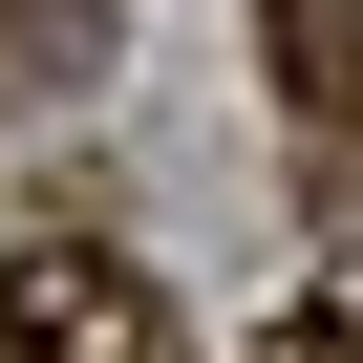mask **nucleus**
<instances>
[{"mask_svg": "<svg viewBox=\"0 0 363 363\" xmlns=\"http://www.w3.org/2000/svg\"><path fill=\"white\" fill-rule=\"evenodd\" d=\"M257 363H363V278H342V299H320V320H278V342H257Z\"/></svg>", "mask_w": 363, "mask_h": 363, "instance_id": "7ed1b4c3", "label": "nucleus"}, {"mask_svg": "<svg viewBox=\"0 0 363 363\" xmlns=\"http://www.w3.org/2000/svg\"><path fill=\"white\" fill-rule=\"evenodd\" d=\"M257 43H278L299 128H363V0H257Z\"/></svg>", "mask_w": 363, "mask_h": 363, "instance_id": "f03ea898", "label": "nucleus"}, {"mask_svg": "<svg viewBox=\"0 0 363 363\" xmlns=\"http://www.w3.org/2000/svg\"><path fill=\"white\" fill-rule=\"evenodd\" d=\"M0 363H171V342H150V278L128 257L43 235V257H0Z\"/></svg>", "mask_w": 363, "mask_h": 363, "instance_id": "f257e3e1", "label": "nucleus"}]
</instances>
